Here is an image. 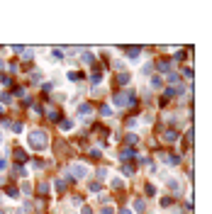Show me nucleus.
Returning a JSON list of instances; mask_svg holds the SVG:
<instances>
[{"label": "nucleus", "instance_id": "16", "mask_svg": "<svg viewBox=\"0 0 212 214\" xmlns=\"http://www.w3.org/2000/svg\"><path fill=\"white\" fill-rule=\"evenodd\" d=\"M80 214H93V209H90V207H83V209H80Z\"/></svg>", "mask_w": 212, "mask_h": 214}, {"label": "nucleus", "instance_id": "8", "mask_svg": "<svg viewBox=\"0 0 212 214\" xmlns=\"http://www.w3.org/2000/svg\"><path fill=\"white\" fill-rule=\"evenodd\" d=\"M83 61H85V63H93V54L85 51V54H83Z\"/></svg>", "mask_w": 212, "mask_h": 214}, {"label": "nucleus", "instance_id": "19", "mask_svg": "<svg viewBox=\"0 0 212 214\" xmlns=\"http://www.w3.org/2000/svg\"><path fill=\"white\" fill-rule=\"evenodd\" d=\"M0 214H5V212H2V209H0Z\"/></svg>", "mask_w": 212, "mask_h": 214}, {"label": "nucleus", "instance_id": "7", "mask_svg": "<svg viewBox=\"0 0 212 214\" xmlns=\"http://www.w3.org/2000/svg\"><path fill=\"white\" fill-rule=\"evenodd\" d=\"M134 209H137V212H144V209H146L144 200H134Z\"/></svg>", "mask_w": 212, "mask_h": 214}, {"label": "nucleus", "instance_id": "12", "mask_svg": "<svg viewBox=\"0 0 212 214\" xmlns=\"http://www.w3.org/2000/svg\"><path fill=\"white\" fill-rule=\"evenodd\" d=\"M100 114H103V117H110V114H112V109H110V107H103V109H100Z\"/></svg>", "mask_w": 212, "mask_h": 214}, {"label": "nucleus", "instance_id": "2", "mask_svg": "<svg viewBox=\"0 0 212 214\" xmlns=\"http://www.w3.org/2000/svg\"><path fill=\"white\" fill-rule=\"evenodd\" d=\"M115 102H117L120 107H124V105H132V102H134V95H132V93H120V95L115 97Z\"/></svg>", "mask_w": 212, "mask_h": 214}, {"label": "nucleus", "instance_id": "15", "mask_svg": "<svg viewBox=\"0 0 212 214\" xmlns=\"http://www.w3.org/2000/svg\"><path fill=\"white\" fill-rule=\"evenodd\" d=\"M98 178H107V168H100V170H98Z\"/></svg>", "mask_w": 212, "mask_h": 214}, {"label": "nucleus", "instance_id": "1", "mask_svg": "<svg viewBox=\"0 0 212 214\" xmlns=\"http://www.w3.org/2000/svg\"><path fill=\"white\" fill-rule=\"evenodd\" d=\"M27 141H29L32 148H44V146H46V134H44V132H32V134L27 136Z\"/></svg>", "mask_w": 212, "mask_h": 214}, {"label": "nucleus", "instance_id": "5", "mask_svg": "<svg viewBox=\"0 0 212 214\" xmlns=\"http://www.w3.org/2000/svg\"><path fill=\"white\" fill-rule=\"evenodd\" d=\"M117 83H120V85H127V83H129V73H120V75H117Z\"/></svg>", "mask_w": 212, "mask_h": 214}, {"label": "nucleus", "instance_id": "3", "mask_svg": "<svg viewBox=\"0 0 212 214\" xmlns=\"http://www.w3.org/2000/svg\"><path fill=\"white\" fill-rule=\"evenodd\" d=\"M71 170H73V175H76V178H85V175H88V168H85L83 163H73V166H71Z\"/></svg>", "mask_w": 212, "mask_h": 214}, {"label": "nucleus", "instance_id": "4", "mask_svg": "<svg viewBox=\"0 0 212 214\" xmlns=\"http://www.w3.org/2000/svg\"><path fill=\"white\" fill-rule=\"evenodd\" d=\"M90 114H93V107L90 105H80L78 107V117H80V119H90Z\"/></svg>", "mask_w": 212, "mask_h": 214}, {"label": "nucleus", "instance_id": "6", "mask_svg": "<svg viewBox=\"0 0 212 214\" xmlns=\"http://www.w3.org/2000/svg\"><path fill=\"white\" fill-rule=\"evenodd\" d=\"M59 127H61L64 132H69L71 127H73V122H71V119H64V122H59Z\"/></svg>", "mask_w": 212, "mask_h": 214}, {"label": "nucleus", "instance_id": "11", "mask_svg": "<svg viewBox=\"0 0 212 214\" xmlns=\"http://www.w3.org/2000/svg\"><path fill=\"white\" fill-rule=\"evenodd\" d=\"M22 192H25V195H29V192H32V185H29V182H25V185H22Z\"/></svg>", "mask_w": 212, "mask_h": 214}, {"label": "nucleus", "instance_id": "17", "mask_svg": "<svg viewBox=\"0 0 212 214\" xmlns=\"http://www.w3.org/2000/svg\"><path fill=\"white\" fill-rule=\"evenodd\" d=\"M100 214H112V207H103V212Z\"/></svg>", "mask_w": 212, "mask_h": 214}, {"label": "nucleus", "instance_id": "9", "mask_svg": "<svg viewBox=\"0 0 212 214\" xmlns=\"http://www.w3.org/2000/svg\"><path fill=\"white\" fill-rule=\"evenodd\" d=\"M163 139H166V141H176V132H166Z\"/></svg>", "mask_w": 212, "mask_h": 214}, {"label": "nucleus", "instance_id": "10", "mask_svg": "<svg viewBox=\"0 0 212 214\" xmlns=\"http://www.w3.org/2000/svg\"><path fill=\"white\" fill-rule=\"evenodd\" d=\"M132 153H134L132 148H124V151H122V161H124V158H132Z\"/></svg>", "mask_w": 212, "mask_h": 214}, {"label": "nucleus", "instance_id": "14", "mask_svg": "<svg viewBox=\"0 0 212 214\" xmlns=\"http://www.w3.org/2000/svg\"><path fill=\"white\" fill-rule=\"evenodd\" d=\"M0 100H2V102H12V97H10L7 93H2V95H0Z\"/></svg>", "mask_w": 212, "mask_h": 214}, {"label": "nucleus", "instance_id": "18", "mask_svg": "<svg viewBox=\"0 0 212 214\" xmlns=\"http://www.w3.org/2000/svg\"><path fill=\"white\" fill-rule=\"evenodd\" d=\"M120 214H132V212L129 209H120Z\"/></svg>", "mask_w": 212, "mask_h": 214}, {"label": "nucleus", "instance_id": "13", "mask_svg": "<svg viewBox=\"0 0 212 214\" xmlns=\"http://www.w3.org/2000/svg\"><path fill=\"white\" fill-rule=\"evenodd\" d=\"M151 83H154V88H161V78H159V75H154V80H151Z\"/></svg>", "mask_w": 212, "mask_h": 214}]
</instances>
